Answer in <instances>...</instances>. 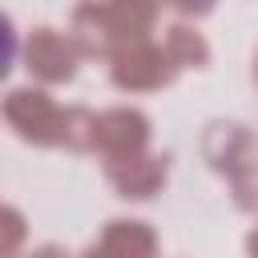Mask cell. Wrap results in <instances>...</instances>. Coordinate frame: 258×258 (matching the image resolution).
<instances>
[{
  "label": "cell",
  "instance_id": "cell-1",
  "mask_svg": "<svg viewBox=\"0 0 258 258\" xmlns=\"http://www.w3.org/2000/svg\"><path fill=\"white\" fill-rule=\"evenodd\" d=\"M12 60H16V28H12V20L0 12V81L8 77Z\"/></svg>",
  "mask_w": 258,
  "mask_h": 258
}]
</instances>
